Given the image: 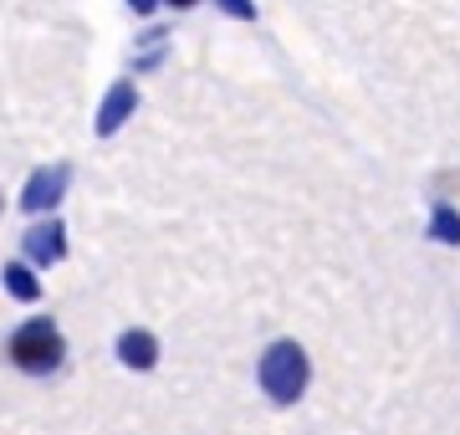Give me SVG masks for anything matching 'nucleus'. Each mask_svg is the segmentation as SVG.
Returning a JSON list of instances; mask_svg holds the SVG:
<instances>
[{"instance_id":"nucleus-11","label":"nucleus","mask_w":460,"mask_h":435,"mask_svg":"<svg viewBox=\"0 0 460 435\" xmlns=\"http://www.w3.org/2000/svg\"><path fill=\"white\" fill-rule=\"evenodd\" d=\"M169 5H180V11H190V5H195V0H169Z\"/></svg>"},{"instance_id":"nucleus-2","label":"nucleus","mask_w":460,"mask_h":435,"mask_svg":"<svg viewBox=\"0 0 460 435\" xmlns=\"http://www.w3.org/2000/svg\"><path fill=\"white\" fill-rule=\"evenodd\" d=\"M62 333H57V323L51 318H31L21 323L16 338H11V364L26 368V374H51V368L62 364Z\"/></svg>"},{"instance_id":"nucleus-1","label":"nucleus","mask_w":460,"mask_h":435,"mask_svg":"<svg viewBox=\"0 0 460 435\" xmlns=\"http://www.w3.org/2000/svg\"><path fill=\"white\" fill-rule=\"evenodd\" d=\"M261 389L277 404H292L302 389H307V353L296 349L292 338H281L261 353Z\"/></svg>"},{"instance_id":"nucleus-9","label":"nucleus","mask_w":460,"mask_h":435,"mask_svg":"<svg viewBox=\"0 0 460 435\" xmlns=\"http://www.w3.org/2000/svg\"><path fill=\"white\" fill-rule=\"evenodd\" d=\"M226 16H235V21H256V0H215Z\"/></svg>"},{"instance_id":"nucleus-7","label":"nucleus","mask_w":460,"mask_h":435,"mask_svg":"<svg viewBox=\"0 0 460 435\" xmlns=\"http://www.w3.org/2000/svg\"><path fill=\"white\" fill-rule=\"evenodd\" d=\"M5 292H11V297H21V302H36V297H41V282L31 277V267L11 262V267H5Z\"/></svg>"},{"instance_id":"nucleus-8","label":"nucleus","mask_w":460,"mask_h":435,"mask_svg":"<svg viewBox=\"0 0 460 435\" xmlns=\"http://www.w3.org/2000/svg\"><path fill=\"white\" fill-rule=\"evenodd\" d=\"M429 235L445 241V246H460V216L450 210V205H440V210L429 216Z\"/></svg>"},{"instance_id":"nucleus-4","label":"nucleus","mask_w":460,"mask_h":435,"mask_svg":"<svg viewBox=\"0 0 460 435\" xmlns=\"http://www.w3.org/2000/svg\"><path fill=\"white\" fill-rule=\"evenodd\" d=\"M133 108H138V87L123 77V83L108 87V98H102V108H98V134H102V138L118 134V129L133 118Z\"/></svg>"},{"instance_id":"nucleus-10","label":"nucleus","mask_w":460,"mask_h":435,"mask_svg":"<svg viewBox=\"0 0 460 435\" xmlns=\"http://www.w3.org/2000/svg\"><path fill=\"white\" fill-rule=\"evenodd\" d=\"M133 11H138V16H148V11H154V5H159V0H128Z\"/></svg>"},{"instance_id":"nucleus-5","label":"nucleus","mask_w":460,"mask_h":435,"mask_svg":"<svg viewBox=\"0 0 460 435\" xmlns=\"http://www.w3.org/2000/svg\"><path fill=\"white\" fill-rule=\"evenodd\" d=\"M21 246H26V256H31L36 267H57V262L66 256V231L57 226V220H41V226H31V231H26V241H21Z\"/></svg>"},{"instance_id":"nucleus-6","label":"nucleus","mask_w":460,"mask_h":435,"mask_svg":"<svg viewBox=\"0 0 460 435\" xmlns=\"http://www.w3.org/2000/svg\"><path fill=\"white\" fill-rule=\"evenodd\" d=\"M118 359L128 368H154L159 364V343H154V333H144V328H128V333L118 338Z\"/></svg>"},{"instance_id":"nucleus-3","label":"nucleus","mask_w":460,"mask_h":435,"mask_svg":"<svg viewBox=\"0 0 460 435\" xmlns=\"http://www.w3.org/2000/svg\"><path fill=\"white\" fill-rule=\"evenodd\" d=\"M66 180H72V169H66V164L36 169L31 180H26V190H21V205H26V210H51V205L62 200Z\"/></svg>"}]
</instances>
